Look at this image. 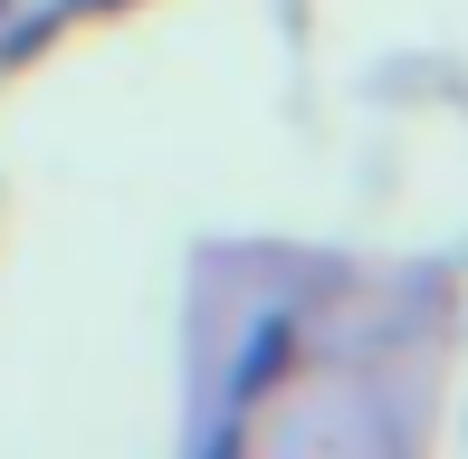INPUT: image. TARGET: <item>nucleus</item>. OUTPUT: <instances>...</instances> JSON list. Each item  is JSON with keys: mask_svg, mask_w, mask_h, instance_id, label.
<instances>
[]
</instances>
